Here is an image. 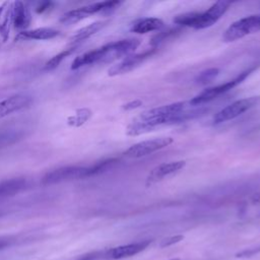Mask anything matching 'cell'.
I'll return each mask as SVG.
<instances>
[{
    "label": "cell",
    "mask_w": 260,
    "mask_h": 260,
    "mask_svg": "<svg viewBox=\"0 0 260 260\" xmlns=\"http://www.w3.org/2000/svg\"><path fill=\"white\" fill-rule=\"evenodd\" d=\"M140 45L139 39H126L110 42L100 48L88 51L76 57L71 65V69H78L85 65L95 63H109L122 57L128 56Z\"/></svg>",
    "instance_id": "7a4b0ae2"
},
{
    "label": "cell",
    "mask_w": 260,
    "mask_h": 260,
    "mask_svg": "<svg viewBox=\"0 0 260 260\" xmlns=\"http://www.w3.org/2000/svg\"><path fill=\"white\" fill-rule=\"evenodd\" d=\"M141 105H142V102H141V101L135 100V101H132V102H129V103L125 104V105L123 106V109H124V110H127V111H130V110L139 108Z\"/></svg>",
    "instance_id": "4316f807"
},
{
    "label": "cell",
    "mask_w": 260,
    "mask_h": 260,
    "mask_svg": "<svg viewBox=\"0 0 260 260\" xmlns=\"http://www.w3.org/2000/svg\"><path fill=\"white\" fill-rule=\"evenodd\" d=\"M121 4L120 1H101V2H95L91 3L76 9H72L64 13L60 21L65 23V24H72L75 22H78L86 17H88L91 14L100 13V12H105V11H110L115 9L117 6Z\"/></svg>",
    "instance_id": "8992f818"
},
{
    "label": "cell",
    "mask_w": 260,
    "mask_h": 260,
    "mask_svg": "<svg viewBox=\"0 0 260 260\" xmlns=\"http://www.w3.org/2000/svg\"><path fill=\"white\" fill-rule=\"evenodd\" d=\"M164 26V21L156 17H144L135 20L130 27V30L136 34H147L157 30Z\"/></svg>",
    "instance_id": "e0dca14e"
},
{
    "label": "cell",
    "mask_w": 260,
    "mask_h": 260,
    "mask_svg": "<svg viewBox=\"0 0 260 260\" xmlns=\"http://www.w3.org/2000/svg\"><path fill=\"white\" fill-rule=\"evenodd\" d=\"M73 52H74V48H69V49H66V50L60 52L59 54L55 55L52 59H50V60L45 64L44 69L47 70V71H49V70H53V69L57 68V67L61 64V62H62L67 56H69V55H70L71 53H73Z\"/></svg>",
    "instance_id": "44dd1931"
},
{
    "label": "cell",
    "mask_w": 260,
    "mask_h": 260,
    "mask_svg": "<svg viewBox=\"0 0 260 260\" xmlns=\"http://www.w3.org/2000/svg\"><path fill=\"white\" fill-rule=\"evenodd\" d=\"M169 260H181L180 258H173V259H169Z\"/></svg>",
    "instance_id": "4dcf8cb0"
},
{
    "label": "cell",
    "mask_w": 260,
    "mask_h": 260,
    "mask_svg": "<svg viewBox=\"0 0 260 260\" xmlns=\"http://www.w3.org/2000/svg\"><path fill=\"white\" fill-rule=\"evenodd\" d=\"M52 5H53V2H51V1L42 2V3L38 6V8H37V12H38V13H40V12H44V11L48 10Z\"/></svg>",
    "instance_id": "83f0119b"
},
{
    "label": "cell",
    "mask_w": 260,
    "mask_h": 260,
    "mask_svg": "<svg viewBox=\"0 0 260 260\" xmlns=\"http://www.w3.org/2000/svg\"><path fill=\"white\" fill-rule=\"evenodd\" d=\"M260 30V14H253L233 22L223 32L222 41L235 42Z\"/></svg>",
    "instance_id": "5b68a950"
},
{
    "label": "cell",
    "mask_w": 260,
    "mask_h": 260,
    "mask_svg": "<svg viewBox=\"0 0 260 260\" xmlns=\"http://www.w3.org/2000/svg\"><path fill=\"white\" fill-rule=\"evenodd\" d=\"M155 49H148L142 53L134 54V55H128L123 60H121L119 63L113 65L109 68L108 74L110 76H116L120 74L127 73L137 67L139 64H141L143 61H145L148 57H150L154 53Z\"/></svg>",
    "instance_id": "8fae6325"
},
{
    "label": "cell",
    "mask_w": 260,
    "mask_h": 260,
    "mask_svg": "<svg viewBox=\"0 0 260 260\" xmlns=\"http://www.w3.org/2000/svg\"><path fill=\"white\" fill-rule=\"evenodd\" d=\"M231 2L217 1L213 3L207 10L202 12H189L179 14L174 18V22L195 29H203L213 25L228 11Z\"/></svg>",
    "instance_id": "277c9868"
},
{
    "label": "cell",
    "mask_w": 260,
    "mask_h": 260,
    "mask_svg": "<svg viewBox=\"0 0 260 260\" xmlns=\"http://www.w3.org/2000/svg\"><path fill=\"white\" fill-rule=\"evenodd\" d=\"M219 73V69L218 68H208L206 70H203L202 72H200L196 78H195V82L197 84H201V85H205L209 82H211Z\"/></svg>",
    "instance_id": "7402d4cb"
},
{
    "label": "cell",
    "mask_w": 260,
    "mask_h": 260,
    "mask_svg": "<svg viewBox=\"0 0 260 260\" xmlns=\"http://www.w3.org/2000/svg\"><path fill=\"white\" fill-rule=\"evenodd\" d=\"M251 201H252V203H254V204H260V191L252 195Z\"/></svg>",
    "instance_id": "f546056e"
},
{
    "label": "cell",
    "mask_w": 260,
    "mask_h": 260,
    "mask_svg": "<svg viewBox=\"0 0 260 260\" xmlns=\"http://www.w3.org/2000/svg\"><path fill=\"white\" fill-rule=\"evenodd\" d=\"M59 36V30L52 27H38L34 29H25L19 32V37L26 40L46 41Z\"/></svg>",
    "instance_id": "ac0fdd59"
},
{
    "label": "cell",
    "mask_w": 260,
    "mask_h": 260,
    "mask_svg": "<svg viewBox=\"0 0 260 260\" xmlns=\"http://www.w3.org/2000/svg\"><path fill=\"white\" fill-rule=\"evenodd\" d=\"M27 187V181L24 178H12L0 182V199L13 196Z\"/></svg>",
    "instance_id": "9a60e30c"
},
{
    "label": "cell",
    "mask_w": 260,
    "mask_h": 260,
    "mask_svg": "<svg viewBox=\"0 0 260 260\" xmlns=\"http://www.w3.org/2000/svg\"><path fill=\"white\" fill-rule=\"evenodd\" d=\"M102 254L103 251H98V252H92L86 255H83L82 257L76 259V260H96V259H102Z\"/></svg>",
    "instance_id": "d4e9b609"
},
{
    "label": "cell",
    "mask_w": 260,
    "mask_h": 260,
    "mask_svg": "<svg viewBox=\"0 0 260 260\" xmlns=\"http://www.w3.org/2000/svg\"><path fill=\"white\" fill-rule=\"evenodd\" d=\"M12 25V2L5 1L0 5V37L6 42Z\"/></svg>",
    "instance_id": "2e32d148"
},
{
    "label": "cell",
    "mask_w": 260,
    "mask_h": 260,
    "mask_svg": "<svg viewBox=\"0 0 260 260\" xmlns=\"http://www.w3.org/2000/svg\"><path fill=\"white\" fill-rule=\"evenodd\" d=\"M255 69V67H252V68H249L247 70H245L244 72L240 73L238 76H236L235 78H233L232 80H229L228 82H224L222 84H219V85H216V86H212V87H209V88H206L204 89L203 91H201L199 94H197L196 96H194L190 102L189 104L192 105V106H198V105H202L204 103H207V102H210L212 101L213 99H215L216 96L231 90L232 88H234L235 86H237L238 84H240L243 80H245L249 75L250 73L253 72V70Z\"/></svg>",
    "instance_id": "52a82bcc"
},
{
    "label": "cell",
    "mask_w": 260,
    "mask_h": 260,
    "mask_svg": "<svg viewBox=\"0 0 260 260\" xmlns=\"http://www.w3.org/2000/svg\"><path fill=\"white\" fill-rule=\"evenodd\" d=\"M184 240V236L183 235H175V236H170L167 238H164L160 242H159V247L160 248H167L170 246H173L177 243H180L181 241Z\"/></svg>",
    "instance_id": "cb8c5ba5"
},
{
    "label": "cell",
    "mask_w": 260,
    "mask_h": 260,
    "mask_svg": "<svg viewBox=\"0 0 260 260\" xmlns=\"http://www.w3.org/2000/svg\"><path fill=\"white\" fill-rule=\"evenodd\" d=\"M30 21L31 14L27 6L22 1L12 2V24L14 27L25 30L30 24Z\"/></svg>",
    "instance_id": "5bb4252c"
},
{
    "label": "cell",
    "mask_w": 260,
    "mask_h": 260,
    "mask_svg": "<svg viewBox=\"0 0 260 260\" xmlns=\"http://www.w3.org/2000/svg\"><path fill=\"white\" fill-rule=\"evenodd\" d=\"M20 137H21V134L17 131H12V130L0 131V148L14 143Z\"/></svg>",
    "instance_id": "603a6c76"
},
{
    "label": "cell",
    "mask_w": 260,
    "mask_h": 260,
    "mask_svg": "<svg viewBox=\"0 0 260 260\" xmlns=\"http://www.w3.org/2000/svg\"><path fill=\"white\" fill-rule=\"evenodd\" d=\"M259 102H260L259 95H254V96H249V98L238 100V101L230 104L229 106L224 107L220 111H218L213 116L212 122H213V124H220V123L231 121V120L241 116L245 112L249 111L250 109L254 108L255 106H257L259 104Z\"/></svg>",
    "instance_id": "ba28073f"
},
{
    "label": "cell",
    "mask_w": 260,
    "mask_h": 260,
    "mask_svg": "<svg viewBox=\"0 0 260 260\" xmlns=\"http://www.w3.org/2000/svg\"><path fill=\"white\" fill-rule=\"evenodd\" d=\"M186 107L187 103L178 102L145 111L128 125L126 133L130 136H137L151 131L158 126L180 123L204 113L202 109L188 111Z\"/></svg>",
    "instance_id": "6da1fadb"
},
{
    "label": "cell",
    "mask_w": 260,
    "mask_h": 260,
    "mask_svg": "<svg viewBox=\"0 0 260 260\" xmlns=\"http://www.w3.org/2000/svg\"><path fill=\"white\" fill-rule=\"evenodd\" d=\"M31 103L32 96L26 93L12 94L0 101V119L28 108Z\"/></svg>",
    "instance_id": "4fadbf2b"
},
{
    "label": "cell",
    "mask_w": 260,
    "mask_h": 260,
    "mask_svg": "<svg viewBox=\"0 0 260 260\" xmlns=\"http://www.w3.org/2000/svg\"><path fill=\"white\" fill-rule=\"evenodd\" d=\"M108 23V21L105 20H100V21H94L86 26L81 27L80 29H78L71 38L73 43H77V42H82L88 38H90L91 36H93L94 34H96L99 30H101L106 24Z\"/></svg>",
    "instance_id": "d6986e66"
},
{
    "label": "cell",
    "mask_w": 260,
    "mask_h": 260,
    "mask_svg": "<svg viewBox=\"0 0 260 260\" xmlns=\"http://www.w3.org/2000/svg\"><path fill=\"white\" fill-rule=\"evenodd\" d=\"M91 115V112L87 109H79L76 113L68 118V124L74 127H78L85 123Z\"/></svg>",
    "instance_id": "ffe728a7"
},
{
    "label": "cell",
    "mask_w": 260,
    "mask_h": 260,
    "mask_svg": "<svg viewBox=\"0 0 260 260\" xmlns=\"http://www.w3.org/2000/svg\"><path fill=\"white\" fill-rule=\"evenodd\" d=\"M151 243V240H143L135 243L117 246L103 251L102 259L105 260H120L132 257L144 251Z\"/></svg>",
    "instance_id": "30bf717a"
},
{
    "label": "cell",
    "mask_w": 260,
    "mask_h": 260,
    "mask_svg": "<svg viewBox=\"0 0 260 260\" xmlns=\"http://www.w3.org/2000/svg\"><path fill=\"white\" fill-rule=\"evenodd\" d=\"M186 166L185 160H174L169 162H162L156 167H154L147 175L145 185L147 187L162 181L165 178L170 177L178 172H180L182 169H184Z\"/></svg>",
    "instance_id": "7c38bea8"
},
{
    "label": "cell",
    "mask_w": 260,
    "mask_h": 260,
    "mask_svg": "<svg viewBox=\"0 0 260 260\" xmlns=\"http://www.w3.org/2000/svg\"><path fill=\"white\" fill-rule=\"evenodd\" d=\"M10 244H11V240L5 239V238H0V250L10 246Z\"/></svg>",
    "instance_id": "f1b7e54d"
},
{
    "label": "cell",
    "mask_w": 260,
    "mask_h": 260,
    "mask_svg": "<svg viewBox=\"0 0 260 260\" xmlns=\"http://www.w3.org/2000/svg\"><path fill=\"white\" fill-rule=\"evenodd\" d=\"M116 158H110L103 161H100L91 167H82V166H66L55 169L51 172H48L42 179V183L45 185H53L62 182L72 181L90 177L93 175L101 174L112 166L116 164Z\"/></svg>",
    "instance_id": "3957f363"
},
{
    "label": "cell",
    "mask_w": 260,
    "mask_h": 260,
    "mask_svg": "<svg viewBox=\"0 0 260 260\" xmlns=\"http://www.w3.org/2000/svg\"><path fill=\"white\" fill-rule=\"evenodd\" d=\"M260 251V248H256V249H249V250H244L240 253L237 254L238 258H246V257H251L253 256L255 253H258Z\"/></svg>",
    "instance_id": "484cf974"
},
{
    "label": "cell",
    "mask_w": 260,
    "mask_h": 260,
    "mask_svg": "<svg viewBox=\"0 0 260 260\" xmlns=\"http://www.w3.org/2000/svg\"><path fill=\"white\" fill-rule=\"evenodd\" d=\"M174 142L172 137H156L133 144L124 151V155L130 158H139L162 149Z\"/></svg>",
    "instance_id": "9c48e42d"
}]
</instances>
